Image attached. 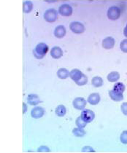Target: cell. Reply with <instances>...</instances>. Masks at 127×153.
<instances>
[{"instance_id":"obj_1","label":"cell","mask_w":127,"mask_h":153,"mask_svg":"<svg viewBox=\"0 0 127 153\" xmlns=\"http://www.w3.org/2000/svg\"><path fill=\"white\" fill-rule=\"evenodd\" d=\"M69 76L78 85L83 86L88 82V77L79 69H75L72 70L69 73Z\"/></svg>"},{"instance_id":"obj_2","label":"cell","mask_w":127,"mask_h":153,"mask_svg":"<svg viewBox=\"0 0 127 153\" xmlns=\"http://www.w3.org/2000/svg\"><path fill=\"white\" fill-rule=\"evenodd\" d=\"M48 51V46L45 43H39L33 51L34 56L37 59H42Z\"/></svg>"},{"instance_id":"obj_3","label":"cell","mask_w":127,"mask_h":153,"mask_svg":"<svg viewBox=\"0 0 127 153\" xmlns=\"http://www.w3.org/2000/svg\"><path fill=\"white\" fill-rule=\"evenodd\" d=\"M58 13L54 9H48L44 14V18L46 21L49 23L55 22L57 19Z\"/></svg>"},{"instance_id":"obj_4","label":"cell","mask_w":127,"mask_h":153,"mask_svg":"<svg viewBox=\"0 0 127 153\" xmlns=\"http://www.w3.org/2000/svg\"><path fill=\"white\" fill-rule=\"evenodd\" d=\"M121 16V10L116 6H113L109 8L108 11V17L110 20H117Z\"/></svg>"},{"instance_id":"obj_5","label":"cell","mask_w":127,"mask_h":153,"mask_svg":"<svg viewBox=\"0 0 127 153\" xmlns=\"http://www.w3.org/2000/svg\"><path fill=\"white\" fill-rule=\"evenodd\" d=\"M70 29L75 34H82L85 31V26L83 24L78 22V21H74L70 24Z\"/></svg>"},{"instance_id":"obj_6","label":"cell","mask_w":127,"mask_h":153,"mask_svg":"<svg viewBox=\"0 0 127 153\" xmlns=\"http://www.w3.org/2000/svg\"><path fill=\"white\" fill-rule=\"evenodd\" d=\"M81 117L85 121L88 123L91 122L95 117V114L93 111L90 110V109H84L83 112H81Z\"/></svg>"},{"instance_id":"obj_7","label":"cell","mask_w":127,"mask_h":153,"mask_svg":"<svg viewBox=\"0 0 127 153\" xmlns=\"http://www.w3.org/2000/svg\"><path fill=\"white\" fill-rule=\"evenodd\" d=\"M58 13L63 16H70L72 14V8L69 4H62L59 7Z\"/></svg>"},{"instance_id":"obj_8","label":"cell","mask_w":127,"mask_h":153,"mask_svg":"<svg viewBox=\"0 0 127 153\" xmlns=\"http://www.w3.org/2000/svg\"><path fill=\"white\" fill-rule=\"evenodd\" d=\"M86 105V101L84 98L82 97H78L73 101V106L75 109H83L85 108V106Z\"/></svg>"},{"instance_id":"obj_9","label":"cell","mask_w":127,"mask_h":153,"mask_svg":"<svg viewBox=\"0 0 127 153\" xmlns=\"http://www.w3.org/2000/svg\"><path fill=\"white\" fill-rule=\"evenodd\" d=\"M44 113L45 110L43 109V108L40 107V106H37V107H34V109H32V110L31 112V114L32 116V117L35 118V119H39V118L43 117Z\"/></svg>"},{"instance_id":"obj_10","label":"cell","mask_w":127,"mask_h":153,"mask_svg":"<svg viewBox=\"0 0 127 153\" xmlns=\"http://www.w3.org/2000/svg\"><path fill=\"white\" fill-rule=\"evenodd\" d=\"M27 102L29 103L30 105L36 106L40 102V99L39 96L37 94H29L27 97Z\"/></svg>"},{"instance_id":"obj_11","label":"cell","mask_w":127,"mask_h":153,"mask_svg":"<svg viewBox=\"0 0 127 153\" xmlns=\"http://www.w3.org/2000/svg\"><path fill=\"white\" fill-rule=\"evenodd\" d=\"M115 45V39L113 37H107L102 42V46L105 49H112Z\"/></svg>"},{"instance_id":"obj_12","label":"cell","mask_w":127,"mask_h":153,"mask_svg":"<svg viewBox=\"0 0 127 153\" xmlns=\"http://www.w3.org/2000/svg\"><path fill=\"white\" fill-rule=\"evenodd\" d=\"M51 56H52L53 59H58L59 58H61L63 56V51L58 46H55L52 48L51 51Z\"/></svg>"},{"instance_id":"obj_13","label":"cell","mask_w":127,"mask_h":153,"mask_svg":"<svg viewBox=\"0 0 127 153\" xmlns=\"http://www.w3.org/2000/svg\"><path fill=\"white\" fill-rule=\"evenodd\" d=\"M66 34V29L64 26H58L54 30V36L57 38H62Z\"/></svg>"},{"instance_id":"obj_14","label":"cell","mask_w":127,"mask_h":153,"mask_svg":"<svg viewBox=\"0 0 127 153\" xmlns=\"http://www.w3.org/2000/svg\"><path fill=\"white\" fill-rule=\"evenodd\" d=\"M88 101L91 105H96L100 101V96L97 93H94L88 96Z\"/></svg>"},{"instance_id":"obj_15","label":"cell","mask_w":127,"mask_h":153,"mask_svg":"<svg viewBox=\"0 0 127 153\" xmlns=\"http://www.w3.org/2000/svg\"><path fill=\"white\" fill-rule=\"evenodd\" d=\"M110 97L115 101H121L123 99V94H120V93L116 92L115 91H110L109 92Z\"/></svg>"},{"instance_id":"obj_16","label":"cell","mask_w":127,"mask_h":153,"mask_svg":"<svg viewBox=\"0 0 127 153\" xmlns=\"http://www.w3.org/2000/svg\"><path fill=\"white\" fill-rule=\"evenodd\" d=\"M57 76L60 78V79H66V78L69 76V72L67 69L61 68V69H59L58 70Z\"/></svg>"},{"instance_id":"obj_17","label":"cell","mask_w":127,"mask_h":153,"mask_svg":"<svg viewBox=\"0 0 127 153\" xmlns=\"http://www.w3.org/2000/svg\"><path fill=\"white\" fill-rule=\"evenodd\" d=\"M120 78V74L118 72L116 71H113V72L110 73L108 75V79L110 82H115L118 81Z\"/></svg>"},{"instance_id":"obj_18","label":"cell","mask_w":127,"mask_h":153,"mask_svg":"<svg viewBox=\"0 0 127 153\" xmlns=\"http://www.w3.org/2000/svg\"><path fill=\"white\" fill-rule=\"evenodd\" d=\"M33 4L31 1H26L23 4V10L25 13H29L32 10Z\"/></svg>"},{"instance_id":"obj_19","label":"cell","mask_w":127,"mask_h":153,"mask_svg":"<svg viewBox=\"0 0 127 153\" xmlns=\"http://www.w3.org/2000/svg\"><path fill=\"white\" fill-rule=\"evenodd\" d=\"M55 112H56V115L59 116V117H62V116H64L65 114H66V107L64 105L58 106L56 108V111H55Z\"/></svg>"},{"instance_id":"obj_20","label":"cell","mask_w":127,"mask_h":153,"mask_svg":"<svg viewBox=\"0 0 127 153\" xmlns=\"http://www.w3.org/2000/svg\"><path fill=\"white\" fill-rule=\"evenodd\" d=\"M91 83H92V85L94 87H101L103 85V80L100 76H96L93 78L92 80H91Z\"/></svg>"},{"instance_id":"obj_21","label":"cell","mask_w":127,"mask_h":153,"mask_svg":"<svg viewBox=\"0 0 127 153\" xmlns=\"http://www.w3.org/2000/svg\"><path fill=\"white\" fill-rule=\"evenodd\" d=\"M113 91L120 94H123L125 91V85L122 82H117L113 87Z\"/></svg>"},{"instance_id":"obj_22","label":"cell","mask_w":127,"mask_h":153,"mask_svg":"<svg viewBox=\"0 0 127 153\" xmlns=\"http://www.w3.org/2000/svg\"><path fill=\"white\" fill-rule=\"evenodd\" d=\"M72 133L75 136H78V137H83V136L86 135V131L83 128H81L73 129Z\"/></svg>"},{"instance_id":"obj_23","label":"cell","mask_w":127,"mask_h":153,"mask_svg":"<svg viewBox=\"0 0 127 153\" xmlns=\"http://www.w3.org/2000/svg\"><path fill=\"white\" fill-rule=\"evenodd\" d=\"M76 125L78 126V128H83L84 127H86V126L87 125V123L83 118L81 117V116L78 117L76 120Z\"/></svg>"},{"instance_id":"obj_24","label":"cell","mask_w":127,"mask_h":153,"mask_svg":"<svg viewBox=\"0 0 127 153\" xmlns=\"http://www.w3.org/2000/svg\"><path fill=\"white\" fill-rule=\"evenodd\" d=\"M120 47H121V51L123 53H127V39H123L121 42V45H120Z\"/></svg>"},{"instance_id":"obj_25","label":"cell","mask_w":127,"mask_h":153,"mask_svg":"<svg viewBox=\"0 0 127 153\" xmlns=\"http://www.w3.org/2000/svg\"><path fill=\"white\" fill-rule=\"evenodd\" d=\"M121 141L124 144H127V131H124L121 134Z\"/></svg>"},{"instance_id":"obj_26","label":"cell","mask_w":127,"mask_h":153,"mask_svg":"<svg viewBox=\"0 0 127 153\" xmlns=\"http://www.w3.org/2000/svg\"><path fill=\"white\" fill-rule=\"evenodd\" d=\"M38 152H49L50 149L46 146H41L38 149Z\"/></svg>"},{"instance_id":"obj_27","label":"cell","mask_w":127,"mask_h":153,"mask_svg":"<svg viewBox=\"0 0 127 153\" xmlns=\"http://www.w3.org/2000/svg\"><path fill=\"white\" fill-rule=\"evenodd\" d=\"M121 111L125 115H127V102L123 103L121 105Z\"/></svg>"},{"instance_id":"obj_28","label":"cell","mask_w":127,"mask_h":153,"mask_svg":"<svg viewBox=\"0 0 127 153\" xmlns=\"http://www.w3.org/2000/svg\"><path fill=\"white\" fill-rule=\"evenodd\" d=\"M82 151H83V152H95V151L93 150V149L91 147H85L84 148H83V150H82Z\"/></svg>"},{"instance_id":"obj_29","label":"cell","mask_w":127,"mask_h":153,"mask_svg":"<svg viewBox=\"0 0 127 153\" xmlns=\"http://www.w3.org/2000/svg\"><path fill=\"white\" fill-rule=\"evenodd\" d=\"M123 34H124V36L127 37V25L126 26V27L124 28V31H123Z\"/></svg>"},{"instance_id":"obj_30","label":"cell","mask_w":127,"mask_h":153,"mask_svg":"<svg viewBox=\"0 0 127 153\" xmlns=\"http://www.w3.org/2000/svg\"><path fill=\"white\" fill-rule=\"evenodd\" d=\"M23 108H24V109H23V114H25L26 112V105L25 103H23Z\"/></svg>"}]
</instances>
